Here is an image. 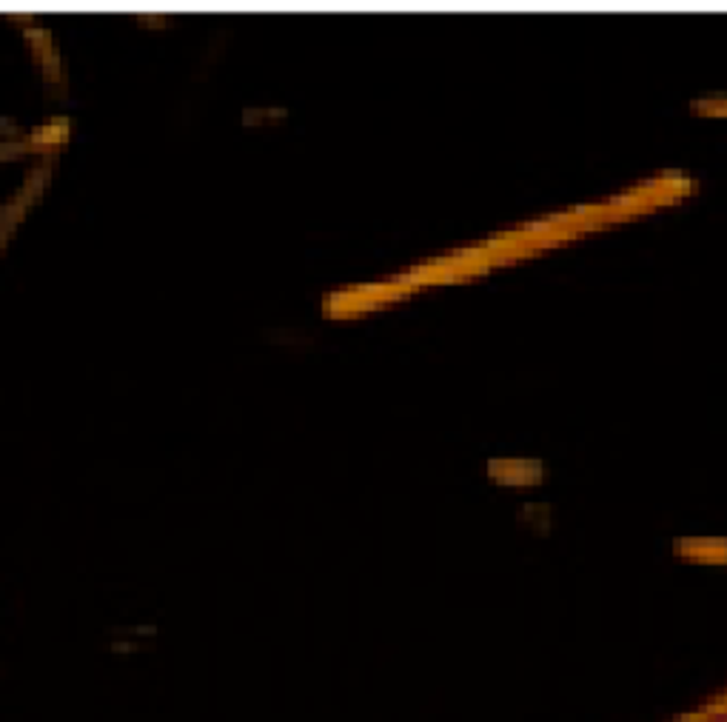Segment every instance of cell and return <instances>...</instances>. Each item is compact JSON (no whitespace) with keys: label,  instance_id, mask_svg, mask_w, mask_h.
Instances as JSON below:
<instances>
[{"label":"cell","instance_id":"obj_1","mask_svg":"<svg viewBox=\"0 0 727 722\" xmlns=\"http://www.w3.org/2000/svg\"><path fill=\"white\" fill-rule=\"evenodd\" d=\"M47 180H49L47 166H38V169L29 175L26 186H21V189L9 198V203L3 206V212H0V252H3V246L12 240V235L17 231V226H21V220L26 217V212L38 203L40 192L47 189Z\"/></svg>","mask_w":727,"mask_h":722},{"label":"cell","instance_id":"obj_2","mask_svg":"<svg viewBox=\"0 0 727 722\" xmlns=\"http://www.w3.org/2000/svg\"><path fill=\"white\" fill-rule=\"evenodd\" d=\"M26 40H29V49L35 52V61L43 66L49 80H58L54 75H61V54L54 49L52 35H49L47 29H29L26 31Z\"/></svg>","mask_w":727,"mask_h":722}]
</instances>
